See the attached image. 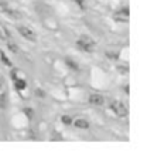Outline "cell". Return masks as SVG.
Segmentation results:
<instances>
[{
    "label": "cell",
    "instance_id": "1",
    "mask_svg": "<svg viewBox=\"0 0 144 156\" xmlns=\"http://www.w3.org/2000/svg\"><path fill=\"white\" fill-rule=\"evenodd\" d=\"M78 47L83 51H88V53H92L95 50V43L91 37H86V36H82V37L78 40Z\"/></svg>",
    "mask_w": 144,
    "mask_h": 156
},
{
    "label": "cell",
    "instance_id": "2",
    "mask_svg": "<svg viewBox=\"0 0 144 156\" xmlns=\"http://www.w3.org/2000/svg\"><path fill=\"white\" fill-rule=\"evenodd\" d=\"M110 108L119 116H126V115H127V107H126L123 102H119V101H112V102H110Z\"/></svg>",
    "mask_w": 144,
    "mask_h": 156
},
{
    "label": "cell",
    "instance_id": "3",
    "mask_svg": "<svg viewBox=\"0 0 144 156\" xmlns=\"http://www.w3.org/2000/svg\"><path fill=\"white\" fill-rule=\"evenodd\" d=\"M17 30H18V33L24 38H27V40H30V41H37V36H35V33H34L31 29L25 27V26H18Z\"/></svg>",
    "mask_w": 144,
    "mask_h": 156
},
{
    "label": "cell",
    "instance_id": "4",
    "mask_svg": "<svg viewBox=\"0 0 144 156\" xmlns=\"http://www.w3.org/2000/svg\"><path fill=\"white\" fill-rule=\"evenodd\" d=\"M89 102L93 104V105H103L105 98H103L102 95H99V94H92L91 97H89Z\"/></svg>",
    "mask_w": 144,
    "mask_h": 156
},
{
    "label": "cell",
    "instance_id": "5",
    "mask_svg": "<svg viewBox=\"0 0 144 156\" xmlns=\"http://www.w3.org/2000/svg\"><path fill=\"white\" fill-rule=\"evenodd\" d=\"M115 19H116V20H117V21H120V20L127 21V20H129V10H127V9H124V10H122V12L116 13Z\"/></svg>",
    "mask_w": 144,
    "mask_h": 156
},
{
    "label": "cell",
    "instance_id": "6",
    "mask_svg": "<svg viewBox=\"0 0 144 156\" xmlns=\"http://www.w3.org/2000/svg\"><path fill=\"white\" fill-rule=\"evenodd\" d=\"M74 123H75V126L81 128V129H88L89 128V122H88L86 119H76Z\"/></svg>",
    "mask_w": 144,
    "mask_h": 156
},
{
    "label": "cell",
    "instance_id": "7",
    "mask_svg": "<svg viewBox=\"0 0 144 156\" xmlns=\"http://www.w3.org/2000/svg\"><path fill=\"white\" fill-rule=\"evenodd\" d=\"M6 14H7L8 17L14 19V20H17V19H21V13H20V12H16V10H12L10 7L6 10Z\"/></svg>",
    "mask_w": 144,
    "mask_h": 156
},
{
    "label": "cell",
    "instance_id": "8",
    "mask_svg": "<svg viewBox=\"0 0 144 156\" xmlns=\"http://www.w3.org/2000/svg\"><path fill=\"white\" fill-rule=\"evenodd\" d=\"M6 99H7V95L6 94L0 95V108H2V109H4V108L7 107V101H6Z\"/></svg>",
    "mask_w": 144,
    "mask_h": 156
},
{
    "label": "cell",
    "instance_id": "9",
    "mask_svg": "<svg viewBox=\"0 0 144 156\" xmlns=\"http://www.w3.org/2000/svg\"><path fill=\"white\" fill-rule=\"evenodd\" d=\"M25 81L24 80H16V88L17 90H25Z\"/></svg>",
    "mask_w": 144,
    "mask_h": 156
},
{
    "label": "cell",
    "instance_id": "10",
    "mask_svg": "<svg viewBox=\"0 0 144 156\" xmlns=\"http://www.w3.org/2000/svg\"><path fill=\"white\" fill-rule=\"evenodd\" d=\"M0 58H2V61H3V64L4 66H12V61H10V60H8L7 57H6V55H4V53L3 51H2V53H0Z\"/></svg>",
    "mask_w": 144,
    "mask_h": 156
},
{
    "label": "cell",
    "instance_id": "11",
    "mask_svg": "<svg viewBox=\"0 0 144 156\" xmlns=\"http://www.w3.org/2000/svg\"><path fill=\"white\" fill-rule=\"evenodd\" d=\"M7 47H8V50H10V51H13L14 54H17L18 51H20V50H18V47H17L14 43H7Z\"/></svg>",
    "mask_w": 144,
    "mask_h": 156
},
{
    "label": "cell",
    "instance_id": "12",
    "mask_svg": "<svg viewBox=\"0 0 144 156\" xmlns=\"http://www.w3.org/2000/svg\"><path fill=\"white\" fill-rule=\"evenodd\" d=\"M66 64H68L71 68H74V70H78V66H76V64H75L72 60H69V58H66Z\"/></svg>",
    "mask_w": 144,
    "mask_h": 156
},
{
    "label": "cell",
    "instance_id": "13",
    "mask_svg": "<svg viewBox=\"0 0 144 156\" xmlns=\"http://www.w3.org/2000/svg\"><path fill=\"white\" fill-rule=\"evenodd\" d=\"M61 121H62V123H66V125H69L71 122H72V119L69 118V116H66V115H64L61 118Z\"/></svg>",
    "mask_w": 144,
    "mask_h": 156
},
{
    "label": "cell",
    "instance_id": "14",
    "mask_svg": "<svg viewBox=\"0 0 144 156\" xmlns=\"http://www.w3.org/2000/svg\"><path fill=\"white\" fill-rule=\"evenodd\" d=\"M8 9V6L6 3H0V12L2 13H6V10Z\"/></svg>",
    "mask_w": 144,
    "mask_h": 156
},
{
    "label": "cell",
    "instance_id": "15",
    "mask_svg": "<svg viewBox=\"0 0 144 156\" xmlns=\"http://www.w3.org/2000/svg\"><path fill=\"white\" fill-rule=\"evenodd\" d=\"M75 2L79 4V7L81 9H85V2H83V0H75Z\"/></svg>",
    "mask_w": 144,
    "mask_h": 156
},
{
    "label": "cell",
    "instance_id": "16",
    "mask_svg": "<svg viewBox=\"0 0 144 156\" xmlns=\"http://www.w3.org/2000/svg\"><path fill=\"white\" fill-rule=\"evenodd\" d=\"M12 78H13V80H17V71H16V70H13V73H12Z\"/></svg>",
    "mask_w": 144,
    "mask_h": 156
},
{
    "label": "cell",
    "instance_id": "17",
    "mask_svg": "<svg viewBox=\"0 0 144 156\" xmlns=\"http://www.w3.org/2000/svg\"><path fill=\"white\" fill-rule=\"evenodd\" d=\"M0 40H6V36L2 33V29H0Z\"/></svg>",
    "mask_w": 144,
    "mask_h": 156
},
{
    "label": "cell",
    "instance_id": "18",
    "mask_svg": "<svg viewBox=\"0 0 144 156\" xmlns=\"http://www.w3.org/2000/svg\"><path fill=\"white\" fill-rule=\"evenodd\" d=\"M3 87V78H2V75H0V88Z\"/></svg>",
    "mask_w": 144,
    "mask_h": 156
}]
</instances>
